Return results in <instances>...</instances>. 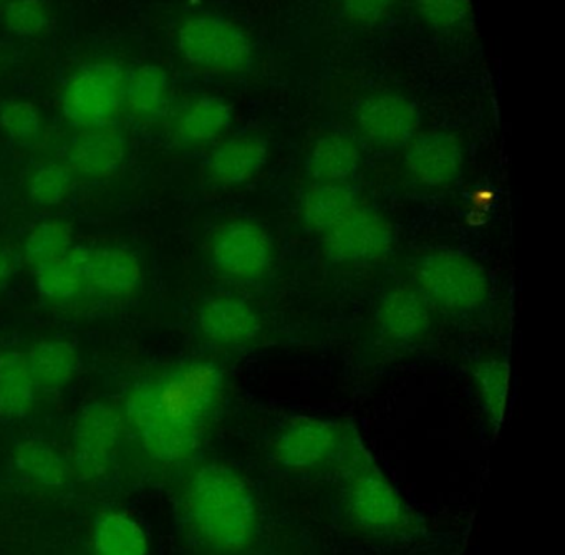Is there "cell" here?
<instances>
[{
    "instance_id": "cell-10",
    "label": "cell",
    "mask_w": 565,
    "mask_h": 555,
    "mask_svg": "<svg viewBox=\"0 0 565 555\" xmlns=\"http://www.w3.org/2000/svg\"><path fill=\"white\" fill-rule=\"evenodd\" d=\"M322 236L326 256L347 266L375 263L393 246L392 224L382 214L363 206L355 207Z\"/></svg>"
},
{
    "instance_id": "cell-28",
    "label": "cell",
    "mask_w": 565,
    "mask_h": 555,
    "mask_svg": "<svg viewBox=\"0 0 565 555\" xmlns=\"http://www.w3.org/2000/svg\"><path fill=\"white\" fill-rule=\"evenodd\" d=\"M72 226L65 221L51 220L38 224L24 244V257L34 269L52 263L68 253L72 247Z\"/></svg>"
},
{
    "instance_id": "cell-17",
    "label": "cell",
    "mask_w": 565,
    "mask_h": 555,
    "mask_svg": "<svg viewBox=\"0 0 565 555\" xmlns=\"http://www.w3.org/2000/svg\"><path fill=\"white\" fill-rule=\"evenodd\" d=\"M269 158V143L260 135L246 134L223 141L207 158V177L217 186H239L253 180Z\"/></svg>"
},
{
    "instance_id": "cell-14",
    "label": "cell",
    "mask_w": 565,
    "mask_h": 555,
    "mask_svg": "<svg viewBox=\"0 0 565 555\" xmlns=\"http://www.w3.org/2000/svg\"><path fill=\"white\" fill-rule=\"evenodd\" d=\"M127 157V140L114 125L82 130L68 145L65 164L82 180L100 181L114 177Z\"/></svg>"
},
{
    "instance_id": "cell-7",
    "label": "cell",
    "mask_w": 565,
    "mask_h": 555,
    "mask_svg": "<svg viewBox=\"0 0 565 555\" xmlns=\"http://www.w3.org/2000/svg\"><path fill=\"white\" fill-rule=\"evenodd\" d=\"M347 433L327 419L310 416L290 419L274 438V461L279 468L300 474L337 468Z\"/></svg>"
},
{
    "instance_id": "cell-12",
    "label": "cell",
    "mask_w": 565,
    "mask_h": 555,
    "mask_svg": "<svg viewBox=\"0 0 565 555\" xmlns=\"http://www.w3.org/2000/svg\"><path fill=\"white\" fill-rule=\"evenodd\" d=\"M462 164L461 141L449 131H425L406 145V171L422 186L431 190L449 186L461 177Z\"/></svg>"
},
{
    "instance_id": "cell-27",
    "label": "cell",
    "mask_w": 565,
    "mask_h": 555,
    "mask_svg": "<svg viewBox=\"0 0 565 555\" xmlns=\"http://www.w3.org/2000/svg\"><path fill=\"white\" fill-rule=\"evenodd\" d=\"M479 403L492 428L498 431L504 425L511 392V369L502 359H486L472 366Z\"/></svg>"
},
{
    "instance_id": "cell-34",
    "label": "cell",
    "mask_w": 565,
    "mask_h": 555,
    "mask_svg": "<svg viewBox=\"0 0 565 555\" xmlns=\"http://www.w3.org/2000/svg\"><path fill=\"white\" fill-rule=\"evenodd\" d=\"M12 270H14V260L8 253L0 250V286L12 276Z\"/></svg>"
},
{
    "instance_id": "cell-5",
    "label": "cell",
    "mask_w": 565,
    "mask_h": 555,
    "mask_svg": "<svg viewBox=\"0 0 565 555\" xmlns=\"http://www.w3.org/2000/svg\"><path fill=\"white\" fill-rule=\"evenodd\" d=\"M415 280L429 306L456 316L476 312L489 297L484 269L466 254L452 250H436L419 257Z\"/></svg>"
},
{
    "instance_id": "cell-18",
    "label": "cell",
    "mask_w": 565,
    "mask_h": 555,
    "mask_svg": "<svg viewBox=\"0 0 565 555\" xmlns=\"http://www.w3.org/2000/svg\"><path fill=\"white\" fill-rule=\"evenodd\" d=\"M170 102V77L160 65H140L125 78L124 110L138 124L160 121L167 115Z\"/></svg>"
},
{
    "instance_id": "cell-9",
    "label": "cell",
    "mask_w": 565,
    "mask_h": 555,
    "mask_svg": "<svg viewBox=\"0 0 565 555\" xmlns=\"http://www.w3.org/2000/svg\"><path fill=\"white\" fill-rule=\"evenodd\" d=\"M210 257L221 276L253 282L263 279L273 266V241L259 224L247 220L233 221L214 234Z\"/></svg>"
},
{
    "instance_id": "cell-16",
    "label": "cell",
    "mask_w": 565,
    "mask_h": 555,
    "mask_svg": "<svg viewBox=\"0 0 565 555\" xmlns=\"http://www.w3.org/2000/svg\"><path fill=\"white\" fill-rule=\"evenodd\" d=\"M376 322L388 342L409 345L419 342L431 329V306L418 289L396 287L380 300Z\"/></svg>"
},
{
    "instance_id": "cell-15",
    "label": "cell",
    "mask_w": 565,
    "mask_h": 555,
    "mask_svg": "<svg viewBox=\"0 0 565 555\" xmlns=\"http://www.w3.org/2000/svg\"><path fill=\"white\" fill-rule=\"evenodd\" d=\"M143 269L131 250L124 247L88 249L85 289L104 299H127L140 289Z\"/></svg>"
},
{
    "instance_id": "cell-19",
    "label": "cell",
    "mask_w": 565,
    "mask_h": 555,
    "mask_svg": "<svg viewBox=\"0 0 565 555\" xmlns=\"http://www.w3.org/2000/svg\"><path fill=\"white\" fill-rule=\"evenodd\" d=\"M360 164L362 151L356 141L345 134H329L310 148L306 170L313 183H350Z\"/></svg>"
},
{
    "instance_id": "cell-20",
    "label": "cell",
    "mask_w": 565,
    "mask_h": 555,
    "mask_svg": "<svg viewBox=\"0 0 565 555\" xmlns=\"http://www.w3.org/2000/svg\"><path fill=\"white\" fill-rule=\"evenodd\" d=\"M233 121V107L221 97L190 102L174 121V137L186 147H204L223 137Z\"/></svg>"
},
{
    "instance_id": "cell-11",
    "label": "cell",
    "mask_w": 565,
    "mask_h": 555,
    "mask_svg": "<svg viewBox=\"0 0 565 555\" xmlns=\"http://www.w3.org/2000/svg\"><path fill=\"white\" fill-rule=\"evenodd\" d=\"M355 127L360 137L372 147L398 150L418 135V107L405 95L379 92L360 102Z\"/></svg>"
},
{
    "instance_id": "cell-21",
    "label": "cell",
    "mask_w": 565,
    "mask_h": 555,
    "mask_svg": "<svg viewBox=\"0 0 565 555\" xmlns=\"http://www.w3.org/2000/svg\"><path fill=\"white\" fill-rule=\"evenodd\" d=\"M359 206V193L350 183H316L300 200V216L309 230L326 234Z\"/></svg>"
},
{
    "instance_id": "cell-6",
    "label": "cell",
    "mask_w": 565,
    "mask_h": 555,
    "mask_svg": "<svg viewBox=\"0 0 565 555\" xmlns=\"http://www.w3.org/2000/svg\"><path fill=\"white\" fill-rule=\"evenodd\" d=\"M125 74L114 61H95L78 67L62 90V114L81 130L114 125L124 110Z\"/></svg>"
},
{
    "instance_id": "cell-31",
    "label": "cell",
    "mask_w": 565,
    "mask_h": 555,
    "mask_svg": "<svg viewBox=\"0 0 565 555\" xmlns=\"http://www.w3.org/2000/svg\"><path fill=\"white\" fill-rule=\"evenodd\" d=\"M2 22L15 38L35 39L51 29L52 12L45 0H9L2 9Z\"/></svg>"
},
{
    "instance_id": "cell-22",
    "label": "cell",
    "mask_w": 565,
    "mask_h": 555,
    "mask_svg": "<svg viewBox=\"0 0 565 555\" xmlns=\"http://www.w3.org/2000/svg\"><path fill=\"white\" fill-rule=\"evenodd\" d=\"M38 389L25 353L0 352V419L25 418L34 409Z\"/></svg>"
},
{
    "instance_id": "cell-1",
    "label": "cell",
    "mask_w": 565,
    "mask_h": 555,
    "mask_svg": "<svg viewBox=\"0 0 565 555\" xmlns=\"http://www.w3.org/2000/svg\"><path fill=\"white\" fill-rule=\"evenodd\" d=\"M224 388L216 363L190 360L135 383L125 398V418L154 461L181 465L200 452Z\"/></svg>"
},
{
    "instance_id": "cell-23",
    "label": "cell",
    "mask_w": 565,
    "mask_h": 555,
    "mask_svg": "<svg viewBox=\"0 0 565 555\" xmlns=\"http://www.w3.org/2000/svg\"><path fill=\"white\" fill-rule=\"evenodd\" d=\"M90 247L75 246L67 254L35 269L39 293L51 302H68L85 289V263Z\"/></svg>"
},
{
    "instance_id": "cell-26",
    "label": "cell",
    "mask_w": 565,
    "mask_h": 555,
    "mask_svg": "<svg viewBox=\"0 0 565 555\" xmlns=\"http://www.w3.org/2000/svg\"><path fill=\"white\" fill-rule=\"evenodd\" d=\"M95 555H148V537L131 515L107 511L94 527Z\"/></svg>"
},
{
    "instance_id": "cell-32",
    "label": "cell",
    "mask_w": 565,
    "mask_h": 555,
    "mask_svg": "<svg viewBox=\"0 0 565 555\" xmlns=\"http://www.w3.org/2000/svg\"><path fill=\"white\" fill-rule=\"evenodd\" d=\"M0 128L14 143L29 147L41 138L44 120L32 102L9 100L0 105Z\"/></svg>"
},
{
    "instance_id": "cell-4",
    "label": "cell",
    "mask_w": 565,
    "mask_h": 555,
    "mask_svg": "<svg viewBox=\"0 0 565 555\" xmlns=\"http://www.w3.org/2000/svg\"><path fill=\"white\" fill-rule=\"evenodd\" d=\"M177 44L184 64L196 71L234 77L253 67L254 45L249 35L221 15L184 19L178 28Z\"/></svg>"
},
{
    "instance_id": "cell-3",
    "label": "cell",
    "mask_w": 565,
    "mask_h": 555,
    "mask_svg": "<svg viewBox=\"0 0 565 555\" xmlns=\"http://www.w3.org/2000/svg\"><path fill=\"white\" fill-rule=\"evenodd\" d=\"M342 476L343 511L360 531L392 535L412 525V515L393 482L383 474L353 433H347L342 455L337 462Z\"/></svg>"
},
{
    "instance_id": "cell-29",
    "label": "cell",
    "mask_w": 565,
    "mask_h": 555,
    "mask_svg": "<svg viewBox=\"0 0 565 555\" xmlns=\"http://www.w3.org/2000/svg\"><path fill=\"white\" fill-rule=\"evenodd\" d=\"M409 2L418 21L438 34H456L468 28L471 22V0H409Z\"/></svg>"
},
{
    "instance_id": "cell-30",
    "label": "cell",
    "mask_w": 565,
    "mask_h": 555,
    "mask_svg": "<svg viewBox=\"0 0 565 555\" xmlns=\"http://www.w3.org/2000/svg\"><path fill=\"white\" fill-rule=\"evenodd\" d=\"M74 174L65 163L41 164L29 180V196L38 206L54 207L71 196Z\"/></svg>"
},
{
    "instance_id": "cell-13",
    "label": "cell",
    "mask_w": 565,
    "mask_h": 555,
    "mask_svg": "<svg viewBox=\"0 0 565 555\" xmlns=\"http://www.w3.org/2000/svg\"><path fill=\"white\" fill-rule=\"evenodd\" d=\"M198 327L207 342L220 346H244L263 332V319L253 303L241 297L216 296L204 300Z\"/></svg>"
},
{
    "instance_id": "cell-33",
    "label": "cell",
    "mask_w": 565,
    "mask_h": 555,
    "mask_svg": "<svg viewBox=\"0 0 565 555\" xmlns=\"http://www.w3.org/2000/svg\"><path fill=\"white\" fill-rule=\"evenodd\" d=\"M396 4L398 0H339L343 21L359 29L382 24L395 11Z\"/></svg>"
},
{
    "instance_id": "cell-2",
    "label": "cell",
    "mask_w": 565,
    "mask_h": 555,
    "mask_svg": "<svg viewBox=\"0 0 565 555\" xmlns=\"http://www.w3.org/2000/svg\"><path fill=\"white\" fill-rule=\"evenodd\" d=\"M184 512L201 544L217 554H243L259 531L253 489L236 469L221 462H207L191 476Z\"/></svg>"
},
{
    "instance_id": "cell-24",
    "label": "cell",
    "mask_w": 565,
    "mask_h": 555,
    "mask_svg": "<svg viewBox=\"0 0 565 555\" xmlns=\"http://www.w3.org/2000/svg\"><path fill=\"white\" fill-rule=\"evenodd\" d=\"M14 466L22 478L42 488H62L71 478V466L64 456L41 438L22 439L15 446Z\"/></svg>"
},
{
    "instance_id": "cell-25",
    "label": "cell",
    "mask_w": 565,
    "mask_h": 555,
    "mask_svg": "<svg viewBox=\"0 0 565 555\" xmlns=\"http://www.w3.org/2000/svg\"><path fill=\"white\" fill-rule=\"evenodd\" d=\"M29 370L38 388L58 389L74 380L78 370V353L65 340H41L25 353Z\"/></svg>"
},
{
    "instance_id": "cell-8",
    "label": "cell",
    "mask_w": 565,
    "mask_h": 555,
    "mask_svg": "<svg viewBox=\"0 0 565 555\" xmlns=\"http://www.w3.org/2000/svg\"><path fill=\"white\" fill-rule=\"evenodd\" d=\"M124 433V415L107 402H90L81 409L72 433V468L81 481L107 476Z\"/></svg>"
}]
</instances>
